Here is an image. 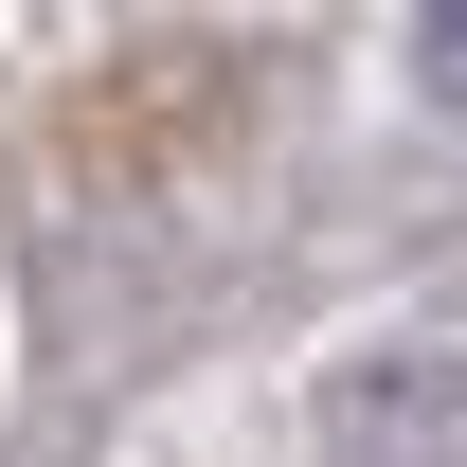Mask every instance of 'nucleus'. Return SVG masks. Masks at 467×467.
<instances>
[{"mask_svg":"<svg viewBox=\"0 0 467 467\" xmlns=\"http://www.w3.org/2000/svg\"><path fill=\"white\" fill-rule=\"evenodd\" d=\"M413 55H431V72L467 90V0H413Z\"/></svg>","mask_w":467,"mask_h":467,"instance_id":"nucleus-1","label":"nucleus"}]
</instances>
